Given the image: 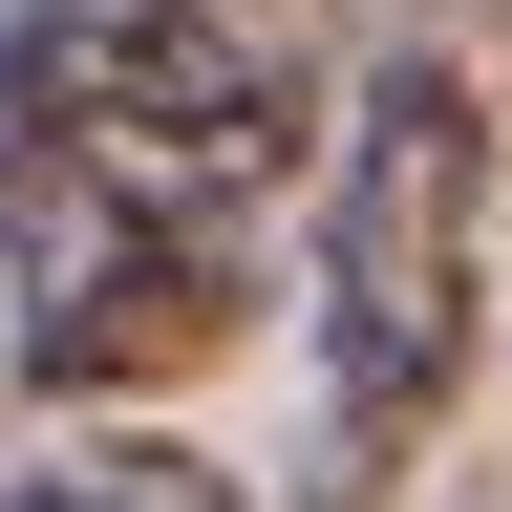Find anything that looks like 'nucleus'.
<instances>
[{
	"instance_id": "nucleus-4",
	"label": "nucleus",
	"mask_w": 512,
	"mask_h": 512,
	"mask_svg": "<svg viewBox=\"0 0 512 512\" xmlns=\"http://www.w3.org/2000/svg\"><path fill=\"white\" fill-rule=\"evenodd\" d=\"M0 512H256V491L214 448H171V427H64V448L0 470Z\"/></svg>"
},
{
	"instance_id": "nucleus-3",
	"label": "nucleus",
	"mask_w": 512,
	"mask_h": 512,
	"mask_svg": "<svg viewBox=\"0 0 512 512\" xmlns=\"http://www.w3.org/2000/svg\"><path fill=\"white\" fill-rule=\"evenodd\" d=\"M0 278H22V363L64 406H128V384H192L235 342V235L192 214H128L107 171H64L0 128Z\"/></svg>"
},
{
	"instance_id": "nucleus-2",
	"label": "nucleus",
	"mask_w": 512,
	"mask_h": 512,
	"mask_svg": "<svg viewBox=\"0 0 512 512\" xmlns=\"http://www.w3.org/2000/svg\"><path fill=\"white\" fill-rule=\"evenodd\" d=\"M0 128L192 235H235L278 171H320L299 43L256 0H0Z\"/></svg>"
},
{
	"instance_id": "nucleus-1",
	"label": "nucleus",
	"mask_w": 512,
	"mask_h": 512,
	"mask_svg": "<svg viewBox=\"0 0 512 512\" xmlns=\"http://www.w3.org/2000/svg\"><path fill=\"white\" fill-rule=\"evenodd\" d=\"M491 299V86L448 43H384L320 128V448L299 512H406V448L470 384Z\"/></svg>"
}]
</instances>
